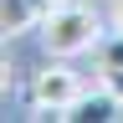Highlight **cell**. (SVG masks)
Masks as SVG:
<instances>
[{"instance_id": "52a82bcc", "label": "cell", "mask_w": 123, "mask_h": 123, "mask_svg": "<svg viewBox=\"0 0 123 123\" xmlns=\"http://www.w3.org/2000/svg\"><path fill=\"white\" fill-rule=\"evenodd\" d=\"M113 21H118V26H123V0H113Z\"/></svg>"}, {"instance_id": "3957f363", "label": "cell", "mask_w": 123, "mask_h": 123, "mask_svg": "<svg viewBox=\"0 0 123 123\" xmlns=\"http://www.w3.org/2000/svg\"><path fill=\"white\" fill-rule=\"evenodd\" d=\"M62 118H67V123H118V118H123V98L103 82L98 92H77V103H72Z\"/></svg>"}, {"instance_id": "6da1fadb", "label": "cell", "mask_w": 123, "mask_h": 123, "mask_svg": "<svg viewBox=\"0 0 123 123\" xmlns=\"http://www.w3.org/2000/svg\"><path fill=\"white\" fill-rule=\"evenodd\" d=\"M98 10L82 5V0H62V5H51L41 15V41H46V51L51 56H77V51H87L92 41H98Z\"/></svg>"}, {"instance_id": "7a4b0ae2", "label": "cell", "mask_w": 123, "mask_h": 123, "mask_svg": "<svg viewBox=\"0 0 123 123\" xmlns=\"http://www.w3.org/2000/svg\"><path fill=\"white\" fill-rule=\"evenodd\" d=\"M77 92H82V82H77L67 67H46V72L31 77V103H36V108H51L56 118L77 103Z\"/></svg>"}, {"instance_id": "277c9868", "label": "cell", "mask_w": 123, "mask_h": 123, "mask_svg": "<svg viewBox=\"0 0 123 123\" xmlns=\"http://www.w3.org/2000/svg\"><path fill=\"white\" fill-rule=\"evenodd\" d=\"M36 21H41V10L31 5V0H0V26H5L10 36L26 31V26H36Z\"/></svg>"}, {"instance_id": "5b68a950", "label": "cell", "mask_w": 123, "mask_h": 123, "mask_svg": "<svg viewBox=\"0 0 123 123\" xmlns=\"http://www.w3.org/2000/svg\"><path fill=\"white\" fill-rule=\"evenodd\" d=\"M98 67L103 72H123V26L113 31V36L98 41Z\"/></svg>"}, {"instance_id": "8992f818", "label": "cell", "mask_w": 123, "mask_h": 123, "mask_svg": "<svg viewBox=\"0 0 123 123\" xmlns=\"http://www.w3.org/2000/svg\"><path fill=\"white\" fill-rule=\"evenodd\" d=\"M103 82H108V87H113L118 98H123V72H103Z\"/></svg>"}]
</instances>
